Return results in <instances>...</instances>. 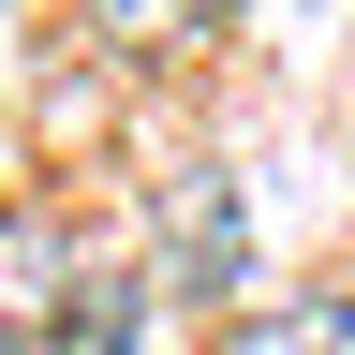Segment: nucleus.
Returning <instances> with one entry per match:
<instances>
[{"label":"nucleus","mask_w":355,"mask_h":355,"mask_svg":"<svg viewBox=\"0 0 355 355\" xmlns=\"http://www.w3.org/2000/svg\"><path fill=\"white\" fill-rule=\"evenodd\" d=\"M60 296H74V237L44 207H0V355H30L60 326Z\"/></svg>","instance_id":"1"},{"label":"nucleus","mask_w":355,"mask_h":355,"mask_svg":"<svg viewBox=\"0 0 355 355\" xmlns=\"http://www.w3.org/2000/svg\"><path fill=\"white\" fill-rule=\"evenodd\" d=\"M222 355H355V282H311V296H266L222 326Z\"/></svg>","instance_id":"2"},{"label":"nucleus","mask_w":355,"mask_h":355,"mask_svg":"<svg viewBox=\"0 0 355 355\" xmlns=\"http://www.w3.org/2000/svg\"><path fill=\"white\" fill-rule=\"evenodd\" d=\"M133 340H148V296H133V282H74L30 355H133Z\"/></svg>","instance_id":"3"},{"label":"nucleus","mask_w":355,"mask_h":355,"mask_svg":"<svg viewBox=\"0 0 355 355\" xmlns=\"http://www.w3.org/2000/svg\"><path fill=\"white\" fill-rule=\"evenodd\" d=\"M178 266H193V282H237V222H222V193H193V222H178Z\"/></svg>","instance_id":"4"},{"label":"nucleus","mask_w":355,"mask_h":355,"mask_svg":"<svg viewBox=\"0 0 355 355\" xmlns=\"http://www.w3.org/2000/svg\"><path fill=\"white\" fill-rule=\"evenodd\" d=\"M178 15H207V0H104V30H178Z\"/></svg>","instance_id":"5"}]
</instances>
